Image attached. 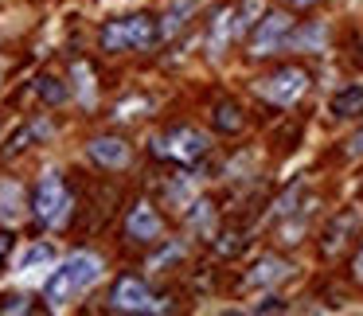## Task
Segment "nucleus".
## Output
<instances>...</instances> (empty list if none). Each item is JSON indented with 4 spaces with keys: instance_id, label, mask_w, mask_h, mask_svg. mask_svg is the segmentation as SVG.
Wrapping results in <instances>:
<instances>
[{
    "instance_id": "nucleus-1",
    "label": "nucleus",
    "mask_w": 363,
    "mask_h": 316,
    "mask_svg": "<svg viewBox=\"0 0 363 316\" xmlns=\"http://www.w3.org/2000/svg\"><path fill=\"white\" fill-rule=\"evenodd\" d=\"M98 277H102V258L79 250V254H71L59 269H51L48 285H43V297H48L51 305H67V300H74L79 293H86Z\"/></svg>"
},
{
    "instance_id": "nucleus-2",
    "label": "nucleus",
    "mask_w": 363,
    "mask_h": 316,
    "mask_svg": "<svg viewBox=\"0 0 363 316\" xmlns=\"http://www.w3.org/2000/svg\"><path fill=\"white\" fill-rule=\"evenodd\" d=\"M157 40H160V24L152 16H145V12H137V16H118L98 32L102 51H113V55H118V51H145Z\"/></svg>"
},
{
    "instance_id": "nucleus-3",
    "label": "nucleus",
    "mask_w": 363,
    "mask_h": 316,
    "mask_svg": "<svg viewBox=\"0 0 363 316\" xmlns=\"http://www.w3.org/2000/svg\"><path fill=\"white\" fill-rule=\"evenodd\" d=\"M71 211V191H67L63 176L59 172H48L32 191V215L43 222V227H59Z\"/></svg>"
},
{
    "instance_id": "nucleus-4",
    "label": "nucleus",
    "mask_w": 363,
    "mask_h": 316,
    "mask_svg": "<svg viewBox=\"0 0 363 316\" xmlns=\"http://www.w3.org/2000/svg\"><path fill=\"white\" fill-rule=\"evenodd\" d=\"M207 149H211V141H207V133L196 125H176V129H168L164 137L152 141V152H157V157H172V160H180V164L199 160Z\"/></svg>"
},
{
    "instance_id": "nucleus-5",
    "label": "nucleus",
    "mask_w": 363,
    "mask_h": 316,
    "mask_svg": "<svg viewBox=\"0 0 363 316\" xmlns=\"http://www.w3.org/2000/svg\"><path fill=\"white\" fill-rule=\"evenodd\" d=\"M168 297H152V289L141 277H118L110 293V308L113 312H164Z\"/></svg>"
},
{
    "instance_id": "nucleus-6",
    "label": "nucleus",
    "mask_w": 363,
    "mask_h": 316,
    "mask_svg": "<svg viewBox=\"0 0 363 316\" xmlns=\"http://www.w3.org/2000/svg\"><path fill=\"white\" fill-rule=\"evenodd\" d=\"M305 90H308V74L301 71V67H277L274 74H266V79L258 82V94L269 98V102H277V106L301 102Z\"/></svg>"
},
{
    "instance_id": "nucleus-7",
    "label": "nucleus",
    "mask_w": 363,
    "mask_h": 316,
    "mask_svg": "<svg viewBox=\"0 0 363 316\" xmlns=\"http://www.w3.org/2000/svg\"><path fill=\"white\" fill-rule=\"evenodd\" d=\"M289 28H293L289 12H262V20L250 32V55H269V51H277L289 40Z\"/></svg>"
},
{
    "instance_id": "nucleus-8",
    "label": "nucleus",
    "mask_w": 363,
    "mask_h": 316,
    "mask_svg": "<svg viewBox=\"0 0 363 316\" xmlns=\"http://www.w3.org/2000/svg\"><path fill=\"white\" fill-rule=\"evenodd\" d=\"M160 235H164V219L157 215V207L145 203V199L129 207V215H125V238L129 242L149 246V242H157Z\"/></svg>"
},
{
    "instance_id": "nucleus-9",
    "label": "nucleus",
    "mask_w": 363,
    "mask_h": 316,
    "mask_svg": "<svg viewBox=\"0 0 363 316\" xmlns=\"http://www.w3.org/2000/svg\"><path fill=\"white\" fill-rule=\"evenodd\" d=\"M86 157L94 160L98 168H125L129 164V145L121 141V137H94V141L86 145Z\"/></svg>"
},
{
    "instance_id": "nucleus-10",
    "label": "nucleus",
    "mask_w": 363,
    "mask_h": 316,
    "mask_svg": "<svg viewBox=\"0 0 363 316\" xmlns=\"http://www.w3.org/2000/svg\"><path fill=\"white\" fill-rule=\"evenodd\" d=\"M289 273V261H281V258H258L254 261V269L246 273V285H254V289H262V285H274V281H281V277Z\"/></svg>"
},
{
    "instance_id": "nucleus-11",
    "label": "nucleus",
    "mask_w": 363,
    "mask_h": 316,
    "mask_svg": "<svg viewBox=\"0 0 363 316\" xmlns=\"http://www.w3.org/2000/svg\"><path fill=\"white\" fill-rule=\"evenodd\" d=\"M332 113H336V118H355V113H363V86H344L340 94H332Z\"/></svg>"
},
{
    "instance_id": "nucleus-12",
    "label": "nucleus",
    "mask_w": 363,
    "mask_h": 316,
    "mask_svg": "<svg viewBox=\"0 0 363 316\" xmlns=\"http://www.w3.org/2000/svg\"><path fill=\"white\" fill-rule=\"evenodd\" d=\"M211 125L219 129V133H238L242 129V106L238 102H219L211 113Z\"/></svg>"
},
{
    "instance_id": "nucleus-13",
    "label": "nucleus",
    "mask_w": 363,
    "mask_h": 316,
    "mask_svg": "<svg viewBox=\"0 0 363 316\" xmlns=\"http://www.w3.org/2000/svg\"><path fill=\"white\" fill-rule=\"evenodd\" d=\"M188 222H191V230H196V235L211 238L215 235V207L207 203V199H196V203L188 207Z\"/></svg>"
},
{
    "instance_id": "nucleus-14",
    "label": "nucleus",
    "mask_w": 363,
    "mask_h": 316,
    "mask_svg": "<svg viewBox=\"0 0 363 316\" xmlns=\"http://www.w3.org/2000/svg\"><path fill=\"white\" fill-rule=\"evenodd\" d=\"M352 227H355V211L336 215V222L324 230V254H336L340 246H344V238H347V230H352Z\"/></svg>"
},
{
    "instance_id": "nucleus-15",
    "label": "nucleus",
    "mask_w": 363,
    "mask_h": 316,
    "mask_svg": "<svg viewBox=\"0 0 363 316\" xmlns=\"http://www.w3.org/2000/svg\"><path fill=\"white\" fill-rule=\"evenodd\" d=\"M51 261H55V246L51 242H32L28 246L24 254H20V261H16V269H40V266H51Z\"/></svg>"
},
{
    "instance_id": "nucleus-16",
    "label": "nucleus",
    "mask_w": 363,
    "mask_h": 316,
    "mask_svg": "<svg viewBox=\"0 0 363 316\" xmlns=\"http://www.w3.org/2000/svg\"><path fill=\"white\" fill-rule=\"evenodd\" d=\"M230 20H235V35H246L262 20V0H242L238 9H230Z\"/></svg>"
},
{
    "instance_id": "nucleus-17",
    "label": "nucleus",
    "mask_w": 363,
    "mask_h": 316,
    "mask_svg": "<svg viewBox=\"0 0 363 316\" xmlns=\"http://www.w3.org/2000/svg\"><path fill=\"white\" fill-rule=\"evenodd\" d=\"M35 94H40V102H48V106H63L67 102V86L55 79V74H43V79L35 82Z\"/></svg>"
},
{
    "instance_id": "nucleus-18",
    "label": "nucleus",
    "mask_w": 363,
    "mask_h": 316,
    "mask_svg": "<svg viewBox=\"0 0 363 316\" xmlns=\"http://www.w3.org/2000/svg\"><path fill=\"white\" fill-rule=\"evenodd\" d=\"M0 219L4 222L20 219V188L16 184H4V188H0Z\"/></svg>"
},
{
    "instance_id": "nucleus-19",
    "label": "nucleus",
    "mask_w": 363,
    "mask_h": 316,
    "mask_svg": "<svg viewBox=\"0 0 363 316\" xmlns=\"http://www.w3.org/2000/svg\"><path fill=\"white\" fill-rule=\"evenodd\" d=\"M28 308H32L28 297H4L0 300V312H28Z\"/></svg>"
},
{
    "instance_id": "nucleus-20",
    "label": "nucleus",
    "mask_w": 363,
    "mask_h": 316,
    "mask_svg": "<svg viewBox=\"0 0 363 316\" xmlns=\"http://www.w3.org/2000/svg\"><path fill=\"white\" fill-rule=\"evenodd\" d=\"M180 254H184V250H180V246H176V242H172V246H168V250H164V254H157V258H152V269H160V266H168V261H180Z\"/></svg>"
},
{
    "instance_id": "nucleus-21",
    "label": "nucleus",
    "mask_w": 363,
    "mask_h": 316,
    "mask_svg": "<svg viewBox=\"0 0 363 316\" xmlns=\"http://www.w3.org/2000/svg\"><path fill=\"white\" fill-rule=\"evenodd\" d=\"M254 312H285V305L277 297H269V300H262V305H254Z\"/></svg>"
},
{
    "instance_id": "nucleus-22",
    "label": "nucleus",
    "mask_w": 363,
    "mask_h": 316,
    "mask_svg": "<svg viewBox=\"0 0 363 316\" xmlns=\"http://www.w3.org/2000/svg\"><path fill=\"white\" fill-rule=\"evenodd\" d=\"M9 254H12V235H9V230H0V266H4Z\"/></svg>"
},
{
    "instance_id": "nucleus-23",
    "label": "nucleus",
    "mask_w": 363,
    "mask_h": 316,
    "mask_svg": "<svg viewBox=\"0 0 363 316\" xmlns=\"http://www.w3.org/2000/svg\"><path fill=\"white\" fill-rule=\"evenodd\" d=\"M352 273H355V281L363 285V246H359V254H355V261H352Z\"/></svg>"
},
{
    "instance_id": "nucleus-24",
    "label": "nucleus",
    "mask_w": 363,
    "mask_h": 316,
    "mask_svg": "<svg viewBox=\"0 0 363 316\" xmlns=\"http://www.w3.org/2000/svg\"><path fill=\"white\" fill-rule=\"evenodd\" d=\"M352 152H363V129H359V133L352 137Z\"/></svg>"
},
{
    "instance_id": "nucleus-25",
    "label": "nucleus",
    "mask_w": 363,
    "mask_h": 316,
    "mask_svg": "<svg viewBox=\"0 0 363 316\" xmlns=\"http://www.w3.org/2000/svg\"><path fill=\"white\" fill-rule=\"evenodd\" d=\"M289 4H293V9H313L316 0H289Z\"/></svg>"
}]
</instances>
